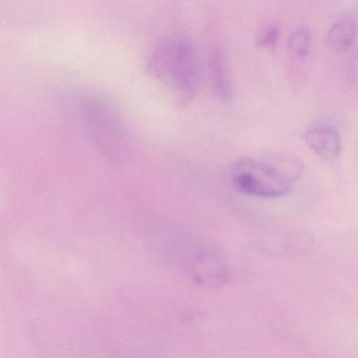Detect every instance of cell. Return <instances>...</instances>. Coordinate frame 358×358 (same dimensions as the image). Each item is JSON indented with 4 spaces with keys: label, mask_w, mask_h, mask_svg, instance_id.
Returning a JSON list of instances; mask_svg holds the SVG:
<instances>
[{
    "label": "cell",
    "mask_w": 358,
    "mask_h": 358,
    "mask_svg": "<svg viewBox=\"0 0 358 358\" xmlns=\"http://www.w3.org/2000/svg\"><path fill=\"white\" fill-rule=\"evenodd\" d=\"M305 141L310 150L322 160H335L343 150L341 134L326 121H314L308 125Z\"/></svg>",
    "instance_id": "277c9868"
},
{
    "label": "cell",
    "mask_w": 358,
    "mask_h": 358,
    "mask_svg": "<svg viewBox=\"0 0 358 358\" xmlns=\"http://www.w3.org/2000/svg\"><path fill=\"white\" fill-rule=\"evenodd\" d=\"M358 32V22L351 16H343L335 20L328 32L326 41L328 47L335 52H345L351 49Z\"/></svg>",
    "instance_id": "5b68a950"
},
{
    "label": "cell",
    "mask_w": 358,
    "mask_h": 358,
    "mask_svg": "<svg viewBox=\"0 0 358 358\" xmlns=\"http://www.w3.org/2000/svg\"><path fill=\"white\" fill-rule=\"evenodd\" d=\"M264 160L269 163L282 178L294 183L303 176L305 166L301 159L286 152H272L264 157Z\"/></svg>",
    "instance_id": "52a82bcc"
},
{
    "label": "cell",
    "mask_w": 358,
    "mask_h": 358,
    "mask_svg": "<svg viewBox=\"0 0 358 358\" xmlns=\"http://www.w3.org/2000/svg\"><path fill=\"white\" fill-rule=\"evenodd\" d=\"M152 74L180 99L194 97L200 85L201 66L194 43L184 36L162 39L148 58Z\"/></svg>",
    "instance_id": "6da1fadb"
},
{
    "label": "cell",
    "mask_w": 358,
    "mask_h": 358,
    "mask_svg": "<svg viewBox=\"0 0 358 358\" xmlns=\"http://www.w3.org/2000/svg\"><path fill=\"white\" fill-rule=\"evenodd\" d=\"M287 47L293 57L297 59L307 58L312 47V34L310 29L306 26L297 27L289 36Z\"/></svg>",
    "instance_id": "ba28073f"
},
{
    "label": "cell",
    "mask_w": 358,
    "mask_h": 358,
    "mask_svg": "<svg viewBox=\"0 0 358 358\" xmlns=\"http://www.w3.org/2000/svg\"><path fill=\"white\" fill-rule=\"evenodd\" d=\"M231 183L241 194L262 199L282 198L293 187L264 159L245 158L234 163Z\"/></svg>",
    "instance_id": "3957f363"
},
{
    "label": "cell",
    "mask_w": 358,
    "mask_h": 358,
    "mask_svg": "<svg viewBox=\"0 0 358 358\" xmlns=\"http://www.w3.org/2000/svg\"><path fill=\"white\" fill-rule=\"evenodd\" d=\"M166 249L171 263L194 282L203 286H221L229 278L225 262L206 245L177 238Z\"/></svg>",
    "instance_id": "7a4b0ae2"
},
{
    "label": "cell",
    "mask_w": 358,
    "mask_h": 358,
    "mask_svg": "<svg viewBox=\"0 0 358 358\" xmlns=\"http://www.w3.org/2000/svg\"><path fill=\"white\" fill-rule=\"evenodd\" d=\"M280 31L278 24H269L257 35L255 43L264 49H273L280 39Z\"/></svg>",
    "instance_id": "9c48e42d"
},
{
    "label": "cell",
    "mask_w": 358,
    "mask_h": 358,
    "mask_svg": "<svg viewBox=\"0 0 358 358\" xmlns=\"http://www.w3.org/2000/svg\"><path fill=\"white\" fill-rule=\"evenodd\" d=\"M211 79L213 91L221 101H229L232 97V85L225 56L221 51L215 52L211 58Z\"/></svg>",
    "instance_id": "8992f818"
}]
</instances>
